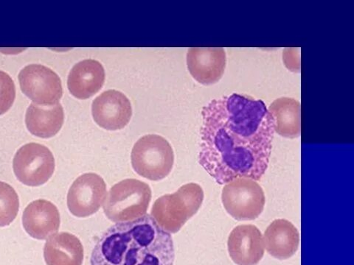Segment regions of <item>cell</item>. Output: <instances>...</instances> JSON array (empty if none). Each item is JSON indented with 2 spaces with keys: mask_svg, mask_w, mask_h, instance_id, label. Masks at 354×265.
<instances>
[{
  "mask_svg": "<svg viewBox=\"0 0 354 265\" xmlns=\"http://www.w3.org/2000/svg\"><path fill=\"white\" fill-rule=\"evenodd\" d=\"M198 162L221 184L260 181L268 168L275 119L261 99L238 93L214 99L202 112Z\"/></svg>",
  "mask_w": 354,
  "mask_h": 265,
  "instance_id": "cell-1",
  "label": "cell"
},
{
  "mask_svg": "<svg viewBox=\"0 0 354 265\" xmlns=\"http://www.w3.org/2000/svg\"><path fill=\"white\" fill-rule=\"evenodd\" d=\"M171 234L146 215L108 228L93 250L91 265H174Z\"/></svg>",
  "mask_w": 354,
  "mask_h": 265,
  "instance_id": "cell-2",
  "label": "cell"
},
{
  "mask_svg": "<svg viewBox=\"0 0 354 265\" xmlns=\"http://www.w3.org/2000/svg\"><path fill=\"white\" fill-rule=\"evenodd\" d=\"M203 201V188L187 184L175 193L159 197L153 205L151 217L164 230L175 234L197 213Z\"/></svg>",
  "mask_w": 354,
  "mask_h": 265,
  "instance_id": "cell-3",
  "label": "cell"
},
{
  "mask_svg": "<svg viewBox=\"0 0 354 265\" xmlns=\"http://www.w3.org/2000/svg\"><path fill=\"white\" fill-rule=\"evenodd\" d=\"M151 200L150 186L137 179L114 185L104 202V212L114 223L129 222L147 215Z\"/></svg>",
  "mask_w": 354,
  "mask_h": 265,
  "instance_id": "cell-4",
  "label": "cell"
},
{
  "mask_svg": "<svg viewBox=\"0 0 354 265\" xmlns=\"http://www.w3.org/2000/svg\"><path fill=\"white\" fill-rule=\"evenodd\" d=\"M133 169L150 181L166 178L172 170L174 154L170 143L161 136L148 135L141 137L131 150Z\"/></svg>",
  "mask_w": 354,
  "mask_h": 265,
  "instance_id": "cell-5",
  "label": "cell"
},
{
  "mask_svg": "<svg viewBox=\"0 0 354 265\" xmlns=\"http://www.w3.org/2000/svg\"><path fill=\"white\" fill-rule=\"evenodd\" d=\"M221 200L227 213L237 220L257 219L266 202L262 187L257 181L243 177L226 184Z\"/></svg>",
  "mask_w": 354,
  "mask_h": 265,
  "instance_id": "cell-6",
  "label": "cell"
},
{
  "mask_svg": "<svg viewBox=\"0 0 354 265\" xmlns=\"http://www.w3.org/2000/svg\"><path fill=\"white\" fill-rule=\"evenodd\" d=\"M55 159L52 152L37 143H29L17 152L13 168L17 179L29 186L47 183L55 171Z\"/></svg>",
  "mask_w": 354,
  "mask_h": 265,
  "instance_id": "cell-7",
  "label": "cell"
},
{
  "mask_svg": "<svg viewBox=\"0 0 354 265\" xmlns=\"http://www.w3.org/2000/svg\"><path fill=\"white\" fill-rule=\"evenodd\" d=\"M19 81L22 92L37 105L57 104L63 95L60 77L46 66H26L19 74Z\"/></svg>",
  "mask_w": 354,
  "mask_h": 265,
  "instance_id": "cell-8",
  "label": "cell"
},
{
  "mask_svg": "<svg viewBox=\"0 0 354 265\" xmlns=\"http://www.w3.org/2000/svg\"><path fill=\"white\" fill-rule=\"evenodd\" d=\"M106 197V184L96 173H86L72 184L68 195V206L72 215L86 217L101 208Z\"/></svg>",
  "mask_w": 354,
  "mask_h": 265,
  "instance_id": "cell-9",
  "label": "cell"
},
{
  "mask_svg": "<svg viewBox=\"0 0 354 265\" xmlns=\"http://www.w3.org/2000/svg\"><path fill=\"white\" fill-rule=\"evenodd\" d=\"M92 114L95 123L107 130L124 128L132 116L129 99L119 91L111 90L97 97L93 103Z\"/></svg>",
  "mask_w": 354,
  "mask_h": 265,
  "instance_id": "cell-10",
  "label": "cell"
},
{
  "mask_svg": "<svg viewBox=\"0 0 354 265\" xmlns=\"http://www.w3.org/2000/svg\"><path fill=\"white\" fill-rule=\"evenodd\" d=\"M227 247L230 258L238 265L258 264L265 249L261 232L252 225L234 228L229 236Z\"/></svg>",
  "mask_w": 354,
  "mask_h": 265,
  "instance_id": "cell-11",
  "label": "cell"
},
{
  "mask_svg": "<svg viewBox=\"0 0 354 265\" xmlns=\"http://www.w3.org/2000/svg\"><path fill=\"white\" fill-rule=\"evenodd\" d=\"M22 224L31 237L46 239L57 233L61 224L60 214L53 204L39 199L26 207L22 215Z\"/></svg>",
  "mask_w": 354,
  "mask_h": 265,
  "instance_id": "cell-12",
  "label": "cell"
},
{
  "mask_svg": "<svg viewBox=\"0 0 354 265\" xmlns=\"http://www.w3.org/2000/svg\"><path fill=\"white\" fill-rule=\"evenodd\" d=\"M105 82V71L97 61L86 59L76 63L68 80L69 91L77 99L90 98L102 90Z\"/></svg>",
  "mask_w": 354,
  "mask_h": 265,
  "instance_id": "cell-13",
  "label": "cell"
},
{
  "mask_svg": "<svg viewBox=\"0 0 354 265\" xmlns=\"http://www.w3.org/2000/svg\"><path fill=\"white\" fill-rule=\"evenodd\" d=\"M264 248L271 256L287 259L295 255L300 246V234L289 220L278 219L268 226L264 233Z\"/></svg>",
  "mask_w": 354,
  "mask_h": 265,
  "instance_id": "cell-14",
  "label": "cell"
},
{
  "mask_svg": "<svg viewBox=\"0 0 354 265\" xmlns=\"http://www.w3.org/2000/svg\"><path fill=\"white\" fill-rule=\"evenodd\" d=\"M44 257L47 265H82L84 247L79 238L62 232L47 240Z\"/></svg>",
  "mask_w": 354,
  "mask_h": 265,
  "instance_id": "cell-15",
  "label": "cell"
},
{
  "mask_svg": "<svg viewBox=\"0 0 354 265\" xmlns=\"http://www.w3.org/2000/svg\"><path fill=\"white\" fill-rule=\"evenodd\" d=\"M64 113L59 103L53 106L31 104L26 115V124L32 135L48 139L58 134L64 124Z\"/></svg>",
  "mask_w": 354,
  "mask_h": 265,
  "instance_id": "cell-16",
  "label": "cell"
},
{
  "mask_svg": "<svg viewBox=\"0 0 354 265\" xmlns=\"http://www.w3.org/2000/svg\"><path fill=\"white\" fill-rule=\"evenodd\" d=\"M218 49L191 48L187 55L188 70L203 84H214L223 70V54Z\"/></svg>",
  "mask_w": 354,
  "mask_h": 265,
  "instance_id": "cell-17",
  "label": "cell"
},
{
  "mask_svg": "<svg viewBox=\"0 0 354 265\" xmlns=\"http://www.w3.org/2000/svg\"><path fill=\"white\" fill-rule=\"evenodd\" d=\"M19 210V197L14 188L0 181V228L12 223Z\"/></svg>",
  "mask_w": 354,
  "mask_h": 265,
  "instance_id": "cell-18",
  "label": "cell"
},
{
  "mask_svg": "<svg viewBox=\"0 0 354 265\" xmlns=\"http://www.w3.org/2000/svg\"><path fill=\"white\" fill-rule=\"evenodd\" d=\"M16 98L14 81L6 72L0 70V115H4L12 106Z\"/></svg>",
  "mask_w": 354,
  "mask_h": 265,
  "instance_id": "cell-19",
  "label": "cell"
}]
</instances>
